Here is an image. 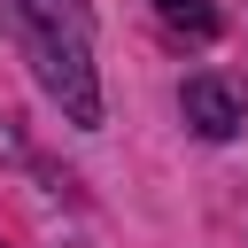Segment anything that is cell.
Listing matches in <instances>:
<instances>
[{
    "label": "cell",
    "instance_id": "obj_1",
    "mask_svg": "<svg viewBox=\"0 0 248 248\" xmlns=\"http://www.w3.org/2000/svg\"><path fill=\"white\" fill-rule=\"evenodd\" d=\"M8 31H16V39H23V54L39 62L46 93H54L78 124H101V85H93L85 8H78V0H8Z\"/></svg>",
    "mask_w": 248,
    "mask_h": 248
},
{
    "label": "cell",
    "instance_id": "obj_2",
    "mask_svg": "<svg viewBox=\"0 0 248 248\" xmlns=\"http://www.w3.org/2000/svg\"><path fill=\"white\" fill-rule=\"evenodd\" d=\"M178 108H186V124H194L202 140H232V132L248 124V93H240L232 78H217V70H202V78H186V93H178Z\"/></svg>",
    "mask_w": 248,
    "mask_h": 248
},
{
    "label": "cell",
    "instance_id": "obj_3",
    "mask_svg": "<svg viewBox=\"0 0 248 248\" xmlns=\"http://www.w3.org/2000/svg\"><path fill=\"white\" fill-rule=\"evenodd\" d=\"M155 16H163L170 31H194V39L217 31V8H209V0H155Z\"/></svg>",
    "mask_w": 248,
    "mask_h": 248
}]
</instances>
